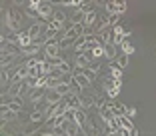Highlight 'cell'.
Returning a JSON list of instances; mask_svg holds the SVG:
<instances>
[{
	"label": "cell",
	"instance_id": "cell-37",
	"mask_svg": "<svg viewBox=\"0 0 156 136\" xmlns=\"http://www.w3.org/2000/svg\"><path fill=\"white\" fill-rule=\"evenodd\" d=\"M14 4H22V0H14Z\"/></svg>",
	"mask_w": 156,
	"mask_h": 136
},
{
	"label": "cell",
	"instance_id": "cell-35",
	"mask_svg": "<svg viewBox=\"0 0 156 136\" xmlns=\"http://www.w3.org/2000/svg\"><path fill=\"white\" fill-rule=\"evenodd\" d=\"M8 80H10V72L4 68V70H2V82H8Z\"/></svg>",
	"mask_w": 156,
	"mask_h": 136
},
{
	"label": "cell",
	"instance_id": "cell-24",
	"mask_svg": "<svg viewBox=\"0 0 156 136\" xmlns=\"http://www.w3.org/2000/svg\"><path fill=\"white\" fill-rule=\"evenodd\" d=\"M120 46H122V50H124V54H128V56H130V54H134V46L130 44L128 40H124V42H122V44H120Z\"/></svg>",
	"mask_w": 156,
	"mask_h": 136
},
{
	"label": "cell",
	"instance_id": "cell-10",
	"mask_svg": "<svg viewBox=\"0 0 156 136\" xmlns=\"http://www.w3.org/2000/svg\"><path fill=\"white\" fill-rule=\"evenodd\" d=\"M34 42V38L28 34V32H20L18 34V44H20V48H26V46H30Z\"/></svg>",
	"mask_w": 156,
	"mask_h": 136
},
{
	"label": "cell",
	"instance_id": "cell-17",
	"mask_svg": "<svg viewBox=\"0 0 156 136\" xmlns=\"http://www.w3.org/2000/svg\"><path fill=\"white\" fill-rule=\"evenodd\" d=\"M56 70H58L60 74H68L70 70H72V68H70V64L66 62V60H62V58H60V60H58V64H56Z\"/></svg>",
	"mask_w": 156,
	"mask_h": 136
},
{
	"label": "cell",
	"instance_id": "cell-38",
	"mask_svg": "<svg viewBox=\"0 0 156 136\" xmlns=\"http://www.w3.org/2000/svg\"><path fill=\"white\" fill-rule=\"evenodd\" d=\"M42 2H48V0H42Z\"/></svg>",
	"mask_w": 156,
	"mask_h": 136
},
{
	"label": "cell",
	"instance_id": "cell-9",
	"mask_svg": "<svg viewBox=\"0 0 156 136\" xmlns=\"http://www.w3.org/2000/svg\"><path fill=\"white\" fill-rule=\"evenodd\" d=\"M8 106H10L12 110H16V112H20V110H22V106H24V98H22V94L12 96V100L8 102Z\"/></svg>",
	"mask_w": 156,
	"mask_h": 136
},
{
	"label": "cell",
	"instance_id": "cell-14",
	"mask_svg": "<svg viewBox=\"0 0 156 136\" xmlns=\"http://www.w3.org/2000/svg\"><path fill=\"white\" fill-rule=\"evenodd\" d=\"M28 34H30L34 40H36V38H40V36H42V24H40V22L32 24V26L28 28Z\"/></svg>",
	"mask_w": 156,
	"mask_h": 136
},
{
	"label": "cell",
	"instance_id": "cell-7",
	"mask_svg": "<svg viewBox=\"0 0 156 136\" xmlns=\"http://www.w3.org/2000/svg\"><path fill=\"white\" fill-rule=\"evenodd\" d=\"M72 120H74V122H76L80 128H82L84 124H86V120H88V116H86V112H84V108H76V110H74Z\"/></svg>",
	"mask_w": 156,
	"mask_h": 136
},
{
	"label": "cell",
	"instance_id": "cell-8",
	"mask_svg": "<svg viewBox=\"0 0 156 136\" xmlns=\"http://www.w3.org/2000/svg\"><path fill=\"white\" fill-rule=\"evenodd\" d=\"M62 98H64V96L60 94V92L56 90V88H52V90L48 92V94H46V104H56V102H60Z\"/></svg>",
	"mask_w": 156,
	"mask_h": 136
},
{
	"label": "cell",
	"instance_id": "cell-4",
	"mask_svg": "<svg viewBox=\"0 0 156 136\" xmlns=\"http://www.w3.org/2000/svg\"><path fill=\"white\" fill-rule=\"evenodd\" d=\"M72 82L76 84V86H80V88H88L92 84V80L86 76L84 72H74L72 74Z\"/></svg>",
	"mask_w": 156,
	"mask_h": 136
},
{
	"label": "cell",
	"instance_id": "cell-22",
	"mask_svg": "<svg viewBox=\"0 0 156 136\" xmlns=\"http://www.w3.org/2000/svg\"><path fill=\"white\" fill-rule=\"evenodd\" d=\"M74 42H76L74 38H68V36H64L62 40L58 42V44H60V48H70V46H74Z\"/></svg>",
	"mask_w": 156,
	"mask_h": 136
},
{
	"label": "cell",
	"instance_id": "cell-3",
	"mask_svg": "<svg viewBox=\"0 0 156 136\" xmlns=\"http://www.w3.org/2000/svg\"><path fill=\"white\" fill-rule=\"evenodd\" d=\"M82 34H84V24H82V22H72V26H70L68 30H66L64 36L74 38V40H76V38H80Z\"/></svg>",
	"mask_w": 156,
	"mask_h": 136
},
{
	"label": "cell",
	"instance_id": "cell-2",
	"mask_svg": "<svg viewBox=\"0 0 156 136\" xmlns=\"http://www.w3.org/2000/svg\"><path fill=\"white\" fill-rule=\"evenodd\" d=\"M120 86H122V78H108L104 82V90L108 98H116L120 94Z\"/></svg>",
	"mask_w": 156,
	"mask_h": 136
},
{
	"label": "cell",
	"instance_id": "cell-33",
	"mask_svg": "<svg viewBox=\"0 0 156 136\" xmlns=\"http://www.w3.org/2000/svg\"><path fill=\"white\" fill-rule=\"evenodd\" d=\"M56 20H60V22H64V12H60V10H54V14H52Z\"/></svg>",
	"mask_w": 156,
	"mask_h": 136
},
{
	"label": "cell",
	"instance_id": "cell-31",
	"mask_svg": "<svg viewBox=\"0 0 156 136\" xmlns=\"http://www.w3.org/2000/svg\"><path fill=\"white\" fill-rule=\"evenodd\" d=\"M78 10H80V12H84V14H86V12H90V10H92V6H90V4H86V2H82V4L78 6Z\"/></svg>",
	"mask_w": 156,
	"mask_h": 136
},
{
	"label": "cell",
	"instance_id": "cell-27",
	"mask_svg": "<svg viewBox=\"0 0 156 136\" xmlns=\"http://www.w3.org/2000/svg\"><path fill=\"white\" fill-rule=\"evenodd\" d=\"M110 74H112V78H122V68H120V66H112Z\"/></svg>",
	"mask_w": 156,
	"mask_h": 136
},
{
	"label": "cell",
	"instance_id": "cell-1",
	"mask_svg": "<svg viewBox=\"0 0 156 136\" xmlns=\"http://www.w3.org/2000/svg\"><path fill=\"white\" fill-rule=\"evenodd\" d=\"M6 24L12 30H20V26H22V14L16 8H8L6 10Z\"/></svg>",
	"mask_w": 156,
	"mask_h": 136
},
{
	"label": "cell",
	"instance_id": "cell-13",
	"mask_svg": "<svg viewBox=\"0 0 156 136\" xmlns=\"http://www.w3.org/2000/svg\"><path fill=\"white\" fill-rule=\"evenodd\" d=\"M94 22H96V12H94V10H90V12H86L84 14V26L86 28H92L94 26Z\"/></svg>",
	"mask_w": 156,
	"mask_h": 136
},
{
	"label": "cell",
	"instance_id": "cell-29",
	"mask_svg": "<svg viewBox=\"0 0 156 136\" xmlns=\"http://www.w3.org/2000/svg\"><path fill=\"white\" fill-rule=\"evenodd\" d=\"M72 22H84V12H80V10H76L72 16Z\"/></svg>",
	"mask_w": 156,
	"mask_h": 136
},
{
	"label": "cell",
	"instance_id": "cell-25",
	"mask_svg": "<svg viewBox=\"0 0 156 136\" xmlns=\"http://www.w3.org/2000/svg\"><path fill=\"white\" fill-rule=\"evenodd\" d=\"M94 104H96V110H100V108H104L108 102H106V96H98L96 100H94Z\"/></svg>",
	"mask_w": 156,
	"mask_h": 136
},
{
	"label": "cell",
	"instance_id": "cell-12",
	"mask_svg": "<svg viewBox=\"0 0 156 136\" xmlns=\"http://www.w3.org/2000/svg\"><path fill=\"white\" fill-rule=\"evenodd\" d=\"M24 78H28V68L26 66H24V68H18V70L12 74V82H22Z\"/></svg>",
	"mask_w": 156,
	"mask_h": 136
},
{
	"label": "cell",
	"instance_id": "cell-21",
	"mask_svg": "<svg viewBox=\"0 0 156 136\" xmlns=\"http://www.w3.org/2000/svg\"><path fill=\"white\" fill-rule=\"evenodd\" d=\"M116 64H118V66H120V68H122V70H124V68L128 66V54H122V56H116Z\"/></svg>",
	"mask_w": 156,
	"mask_h": 136
},
{
	"label": "cell",
	"instance_id": "cell-20",
	"mask_svg": "<svg viewBox=\"0 0 156 136\" xmlns=\"http://www.w3.org/2000/svg\"><path fill=\"white\" fill-rule=\"evenodd\" d=\"M114 2V6H116V12L118 14H124L126 12V8H128V4H126V0H112Z\"/></svg>",
	"mask_w": 156,
	"mask_h": 136
},
{
	"label": "cell",
	"instance_id": "cell-19",
	"mask_svg": "<svg viewBox=\"0 0 156 136\" xmlns=\"http://www.w3.org/2000/svg\"><path fill=\"white\" fill-rule=\"evenodd\" d=\"M90 52H92V56H94V58H102V56H104V46H102V44H96V46H92V50H90Z\"/></svg>",
	"mask_w": 156,
	"mask_h": 136
},
{
	"label": "cell",
	"instance_id": "cell-34",
	"mask_svg": "<svg viewBox=\"0 0 156 136\" xmlns=\"http://www.w3.org/2000/svg\"><path fill=\"white\" fill-rule=\"evenodd\" d=\"M40 4H42V0H28V6L30 8H38Z\"/></svg>",
	"mask_w": 156,
	"mask_h": 136
},
{
	"label": "cell",
	"instance_id": "cell-32",
	"mask_svg": "<svg viewBox=\"0 0 156 136\" xmlns=\"http://www.w3.org/2000/svg\"><path fill=\"white\" fill-rule=\"evenodd\" d=\"M138 114V110L134 108V106H128V110H126V116H130V118H134Z\"/></svg>",
	"mask_w": 156,
	"mask_h": 136
},
{
	"label": "cell",
	"instance_id": "cell-30",
	"mask_svg": "<svg viewBox=\"0 0 156 136\" xmlns=\"http://www.w3.org/2000/svg\"><path fill=\"white\" fill-rule=\"evenodd\" d=\"M80 104H82V108H90L92 106V98H88V96H84V98H80Z\"/></svg>",
	"mask_w": 156,
	"mask_h": 136
},
{
	"label": "cell",
	"instance_id": "cell-11",
	"mask_svg": "<svg viewBox=\"0 0 156 136\" xmlns=\"http://www.w3.org/2000/svg\"><path fill=\"white\" fill-rule=\"evenodd\" d=\"M42 42H38V40H34L32 42V44H30V46H26V48H22V52H24V54H26V56H34V54H36V52H40V48H42Z\"/></svg>",
	"mask_w": 156,
	"mask_h": 136
},
{
	"label": "cell",
	"instance_id": "cell-6",
	"mask_svg": "<svg viewBox=\"0 0 156 136\" xmlns=\"http://www.w3.org/2000/svg\"><path fill=\"white\" fill-rule=\"evenodd\" d=\"M118 116V122H120V128H124V130H128V134L134 130V124L132 120H130V116H126V114H116Z\"/></svg>",
	"mask_w": 156,
	"mask_h": 136
},
{
	"label": "cell",
	"instance_id": "cell-28",
	"mask_svg": "<svg viewBox=\"0 0 156 136\" xmlns=\"http://www.w3.org/2000/svg\"><path fill=\"white\" fill-rule=\"evenodd\" d=\"M40 62H42V60H38V58H34V56H30V58L26 60V66H28V68H34V66H38Z\"/></svg>",
	"mask_w": 156,
	"mask_h": 136
},
{
	"label": "cell",
	"instance_id": "cell-16",
	"mask_svg": "<svg viewBox=\"0 0 156 136\" xmlns=\"http://www.w3.org/2000/svg\"><path fill=\"white\" fill-rule=\"evenodd\" d=\"M104 56L108 60H116V44H106L104 46Z\"/></svg>",
	"mask_w": 156,
	"mask_h": 136
},
{
	"label": "cell",
	"instance_id": "cell-5",
	"mask_svg": "<svg viewBox=\"0 0 156 136\" xmlns=\"http://www.w3.org/2000/svg\"><path fill=\"white\" fill-rule=\"evenodd\" d=\"M36 14L40 16L42 20H48V18L52 16V14H54V10H52V6L48 4V2H42V4L36 8Z\"/></svg>",
	"mask_w": 156,
	"mask_h": 136
},
{
	"label": "cell",
	"instance_id": "cell-18",
	"mask_svg": "<svg viewBox=\"0 0 156 136\" xmlns=\"http://www.w3.org/2000/svg\"><path fill=\"white\" fill-rule=\"evenodd\" d=\"M88 64H90V60H88L86 54H78V56H76V66H78V68H86Z\"/></svg>",
	"mask_w": 156,
	"mask_h": 136
},
{
	"label": "cell",
	"instance_id": "cell-36",
	"mask_svg": "<svg viewBox=\"0 0 156 136\" xmlns=\"http://www.w3.org/2000/svg\"><path fill=\"white\" fill-rule=\"evenodd\" d=\"M90 70H94V72H98V70H100V62H96V60H94V62L90 64Z\"/></svg>",
	"mask_w": 156,
	"mask_h": 136
},
{
	"label": "cell",
	"instance_id": "cell-23",
	"mask_svg": "<svg viewBox=\"0 0 156 136\" xmlns=\"http://www.w3.org/2000/svg\"><path fill=\"white\" fill-rule=\"evenodd\" d=\"M118 20H120V14H108V16H106V22L110 24V26H116V24H118Z\"/></svg>",
	"mask_w": 156,
	"mask_h": 136
},
{
	"label": "cell",
	"instance_id": "cell-15",
	"mask_svg": "<svg viewBox=\"0 0 156 136\" xmlns=\"http://www.w3.org/2000/svg\"><path fill=\"white\" fill-rule=\"evenodd\" d=\"M42 120H46V114H42L40 108H34V112L30 114V122L38 124V122H42Z\"/></svg>",
	"mask_w": 156,
	"mask_h": 136
},
{
	"label": "cell",
	"instance_id": "cell-26",
	"mask_svg": "<svg viewBox=\"0 0 156 136\" xmlns=\"http://www.w3.org/2000/svg\"><path fill=\"white\" fill-rule=\"evenodd\" d=\"M82 2H84V0H60V4H64V6H76V8L82 4Z\"/></svg>",
	"mask_w": 156,
	"mask_h": 136
}]
</instances>
